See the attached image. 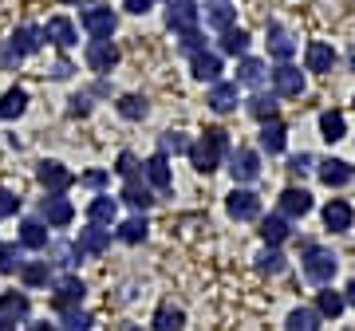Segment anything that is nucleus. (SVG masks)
<instances>
[{"mask_svg": "<svg viewBox=\"0 0 355 331\" xmlns=\"http://www.w3.org/2000/svg\"><path fill=\"white\" fill-rule=\"evenodd\" d=\"M190 162L198 174H214L217 166H221V158L229 154V138H225V130L221 127H209L198 142H190Z\"/></svg>", "mask_w": 355, "mask_h": 331, "instance_id": "1", "label": "nucleus"}, {"mask_svg": "<svg viewBox=\"0 0 355 331\" xmlns=\"http://www.w3.org/2000/svg\"><path fill=\"white\" fill-rule=\"evenodd\" d=\"M336 268H340V256L328 253V249H320V244H308L304 249V276L320 288H328L331 276H336Z\"/></svg>", "mask_w": 355, "mask_h": 331, "instance_id": "2", "label": "nucleus"}, {"mask_svg": "<svg viewBox=\"0 0 355 331\" xmlns=\"http://www.w3.org/2000/svg\"><path fill=\"white\" fill-rule=\"evenodd\" d=\"M83 28H87L91 39H111L114 28H119V16L111 8H103V4H87L83 8Z\"/></svg>", "mask_w": 355, "mask_h": 331, "instance_id": "3", "label": "nucleus"}, {"mask_svg": "<svg viewBox=\"0 0 355 331\" xmlns=\"http://www.w3.org/2000/svg\"><path fill=\"white\" fill-rule=\"evenodd\" d=\"M272 95H284V99L304 95V71H300V67H292V64L272 67Z\"/></svg>", "mask_w": 355, "mask_h": 331, "instance_id": "4", "label": "nucleus"}, {"mask_svg": "<svg viewBox=\"0 0 355 331\" xmlns=\"http://www.w3.org/2000/svg\"><path fill=\"white\" fill-rule=\"evenodd\" d=\"M198 20H202V12H198V0H170L166 24L174 28L178 36H182V32H193V28H198Z\"/></svg>", "mask_w": 355, "mask_h": 331, "instance_id": "5", "label": "nucleus"}, {"mask_svg": "<svg viewBox=\"0 0 355 331\" xmlns=\"http://www.w3.org/2000/svg\"><path fill=\"white\" fill-rule=\"evenodd\" d=\"M87 67L99 71V75L114 71V67H119V48H114L111 39H91L87 44Z\"/></svg>", "mask_w": 355, "mask_h": 331, "instance_id": "6", "label": "nucleus"}, {"mask_svg": "<svg viewBox=\"0 0 355 331\" xmlns=\"http://www.w3.org/2000/svg\"><path fill=\"white\" fill-rule=\"evenodd\" d=\"M225 209H229L233 221H257V217H261V197H257L253 190H233Z\"/></svg>", "mask_w": 355, "mask_h": 331, "instance_id": "7", "label": "nucleus"}, {"mask_svg": "<svg viewBox=\"0 0 355 331\" xmlns=\"http://www.w3.org/2000/svg\"><path fill=\"white\" fill-rule=\"evenodd\" d=\"M229 174H233V181H253L257 174H261V158H257V150H245V146L229 150Z\"/></svg>", "mask_w": 355, "mask_h": 331, "instance_id": "8", "label": "nucleus"}, {"mask_svg": "<svg viewBox=\"0 0 355 331\" xmlns=\"http://www.w3.org/2000/svg\"><path fill=\"white\" fill-rule=\"evenodd\" d=\"M83 280H76V276H64V280L55 284V292H51V304H55V312H71V307L83 304Z\"/></svg>", "mask_w": 355, "mask_h": 331, "instance_id": "9", "label": "nucleus"}, {"mask_svg": "<svg viewBox=\"0 0 355 331\" xmlns=\"http://www.w3.org/2000/svg\"><path fill=\"white\" fill-rule=\"evenodd\" d=\"M40 213H44V221H48V225L64 229V225H71V217H76V205L67 202V197H60V193H51V197H44Z\"/></svg>", "mask_w": 355, "mask_h": 331, "instance_id": "10", "label": "nucleus"}, {"mask_svg": "<svg viewBox=\"0 0 355 331\" xmlns=\"http://www.w3.org/2000/svg\"><path fill=\"white\" fill-rule=\"evenodd\" d=\"M71 181H76V174H71L64 162H40V186H44V190L64 193Z\"/></svg>", "mask_w": 355, "mask_h": 331, "instance_id": "11", "label": "nucleus"}, {"mask_svg": "<svg viewBox=\"0 0 355 331\" xmlns=\"http://www.w3.org/2000/svg\"><path fill=\"white\" fill-rule=\"evenodd\" d=\"M205 102H209V111H217V115H229L241 102V87L237 83H214L209 95H205Z\"/></svg>", "mask_w": 355, "mask_h": 331, "instance_id": "12", "label": "nucleus"}, {"mask_svg": "<svg viewBox=\"0 0 355 331\" xmlns=\"http://www.w3.org/2000/svg\"><path fill=\"white\" fill-rule=\"evenodd\" d=\"M312 213V193L308 190H284L280 193V217L284 221H296V217Z\"/></svg>", "mask_w": 355, "mask_h": 331, "instance_id": "13", "label": "nucleus"}, {"mask_svg": "<svg viewBox=\"0 0 355 331\" xmlns=\"http://www.w3.org/2000/svg\"><path fill=\"white\" fill-rule=\"evenodd\" d=\"M352 221H355V209L343 202V197H331V202L324 205V225H328L331 233H347Z\"/></svg>", "mask_w": 355, "mask_h": 331, "instance_id": "14", "label": "nucleus"}, {"mask_svg": "<svg viewBox=\"0 0 355 331\" xmlns=\"http://www.w3.org/2000/svg\"><path fill=\"white\" fill-rule=\"evenodd\" d=\"M304 64H308V71H331L336 67V48H331L328 39H312L308 44V51H304Z\"/></svg>", "mask_w": 355, "mask_h": 331, "instance_id": "15", "label": "nucleus"}, {"mask_svg": "<svg viewBox=\"0 0 355 331\" xmlns=\"http://www.w3.org/2000/svg\"><path fill=\"white\" fill-rule=\"evenodd\" d=\"M79 253H87V256H99L111 249V233L103 229V225H87V229H79V241H76Z\"/></svg>", "mask_w": 355, "mask_h": 331, "instance_id": "16", "label": "nucleus"}, {"mask_svg": "<svg viewBox=\"0 0 355 331\" xmlns=\"http://www.w3.org/2000/svg\"><path fill=\"white\" fill-rule=\"evenodd\" d=\"M40 32H44V39L55 44V48H71V44H76V24H71L67 16H51Z\"/></svg>", "mask_w": 355, "mask_h": 331, "instance_id": "17", "label": "nucleus"}, {"mask_svg": "<svg viewBox=\"0 0 355 331\" xmlns=\"http://www.w3.org/2000/svg\"><path fill=\"white\" fill-rule=\"evenodd\" d=\"M87 217H91V225H114L119 221V202L114 197H107V193H99V197H91V205H87Z\"/></svg>", "mask_w": 355, "mask_h": 331, "instance_id": "18", "label": "nucleus"}, {"mask_svg": "<svg viewBox=\"0 0 355 331\" xmlns=\"http://www.w3.org/2000/svg\"><path fill=\"white\" fill-rule=\"evenodd\" d=\"M142 174H146V181H150L154 190H170V158L166 154H154V158H146L142 162Z\"/></svg>", "mask_w": 355, "mask_h": 331, "instance_id": "19", "label": "nucleus"}, {"mask_svg": "<svg viewBox=\"0 0 355 331\" xmlns=\"http://www.w3.org/2000/svg\"><path fill=\"white\" fill-rule=\"evenodd\" d=\"M284 142H288V130H284V123H280V118L261 123V150L280 154V150H284Z\"/></svg>", "mask_w": 355, "mask_h": 331, "instance_id": "20", "label": "nucleus"}, {"mask_svg": "<svg viewBox=\"0 0 355 331\" xmlns=\"http://www.w3.org/2000/svg\"><path fill=\"white\" fill-rule=\"evenodd\" d=\"M217 75H221V55H217V51H198V55H193V79L217 83Z\"/></svg>", "mask_w": 355, "mask_h": 331, "instance_id": "21", "label": "nucleus"}, {"mask_svg": "<svg viewBox=\"0 0 355 331\" xmlns=\"http://www.w3.org/2000/svg\"><path fill=\"white\" fill-rule=\"evenodd\" d=\"M40 44H44V32L32 24H20L12 32V51L16 55H32V51H40Z\"/></svg>", "mask_w": 355, "mask_h": 331, "instance_id": "22", "label": "nucleus"}, {"mask_svg": "<svg viewBox=\"0 0 355 331\" xmlns=\"http://www.w3.org/2000/svg\"><path fill=\"white\" fill-rule=\"evenodd\" d=\"M320 181L324 186H347L352 181V166L343 158H328V162H320Z\"/></svg>", "mask_w": 355, "mask_h": 331, "instance_id": "23", "label": "nucleus"}, {"mask_svg": "<svg viewBox=\"0 0 355 331\" xmlns=\"http://www.w3.org/2000/svg\"><path fill=\"white\" fill-rule=\"evenodd\" d=\"M28 312H32V304H28V296L24 292H4L0 296V316L4 319H28Z\"/></svg>", "mask_w": 355, "mask_h": 331, "instance_id": "24", "label": "nucleus"}, {"mask_svg": "<svg viewBox=\"0 0 355 331\" xmlns=\"http://www.w3.org/2000/svg\"><path fill=\"white\" fill-rule=\"evenodd\" d=\"M292 51H296V39H292L284 28H268V55H277L280 64H288Z\"/></svg>", "mask_w": 355, "mask_h": 331, "instance_id": "25", "label": "nucleus"}, {"mask_svg": "<svg viewBox=\"0 0 355 331\" xmlns=\"http://www.w3.org/2000/svg\"><path fill=\"white\" fill-rule=\"evenodd\" d=\"M123 202L135 205V209H150L154 193H150V186H146L142 178H127V186H123Z\"/></svg>", "mask_w": 355, "mask_h": 331, "instance_id": "26", "label": "nucleus"}, {"mask_svg": "<svg viewBox=\"0 0 355 331\" xmlns=\"http://www.w3.org/2000/svg\"><path fill=\"white\" fill-rule=\"evenodd\" d=\"M146 229H150V225H146V217L139 213V217H127V221L114 229V237L123 244H139V241H146Z\"/></svg>", "mask_w": 355, "mask_h": 331, "instance_id": "27", "label": "nucleus"}, {"mask_svg": "<svg viewBox=\"0 0 355 331\" xmlns=\"http://www.w3.org/2000/svg\"><path fill=\"white\" fill-rule=\"evenodd\" d=\"M237 83H245V87H261V83H265V64L253 60V55H245L241 64H237Z\"/></svg>", "mask_w": 355, "mask_h": 331, "instance_id": "28", "label": "nucleus"}, {"mask_svg": "<svg viewBox=\"0 0 355 331\" xmlns=\"http://www.w3.org/2000/svg\"><path fill=\"white\" fill-rule=\"evenodd\" d=\"M277 107H280V102H277L272 91H268V95H265V91H257L253 99H249V115L261 118V123H268V118H277Z\"/></svg>", "mask_w": 355, "mask_h": 331, "instance_id": "29", "label": "nucleus"}, {"mask_svg": "<svg viewBox=\"0 0 355 331\" xmlns=\"http://www.w3.org/2000/svg\"><path fill=\"white\" fill-rule=\"evenodd\" d=\"M28 111V95L20 87L4 91V99H0V118H20Z\"/></svg>", "mask_w": 355, "mask_h": 331, "instance_id": "30", "label": "nucleus"}, {"mask_svg": "<svg viewBox=\"0 0 355 331\" xmlns=\"http://www.w3.org/2000/svg\"><path fill=\"white\" fill-rule=\"evenodd\" d=\"M284 331H320V312H312V307H296V312H288Z\"/></svg>", "mask_w": 355, "mask_h": 331, "instance_id": "31", "label": "nucleus"}, {"mask_svg": "<svg viewBox=\"0 0 355 331\" xmlns=\"http://www.w3.org/2000/svg\"><path fill=\"white\" fill-rule=\"evenodd\" d=\"M288 221H284V217H265V221H261V237H265V244H280V241H288Z\"/></svg>", "mask_w": 355, "mask_h": 331, "instance_id": "32", "label": "nucleus"}, {"mask_svg": "<svg viewBox=\"0 0 355 331\" xmlns=\"http://www.w3.org/2000/svg\"><path fill=\"white\" fill-rule=\"evenodd\" d=\"M343 292H331V288H324V292L316 296V312L324 319H340V312H343Z\"/></svg>", "mask_w": 355, "mask_h": 331, "instance_id": "33", "label": "nucleus"}, {"mask_svg": "<svg viewBox=\"0 0 355 331\" xmlns=\"http://www.w3.org/2000/svg\"><path fill=\"white\" fill-rule=\"evenodd\" d=\"M320 134L328 142H340L343 134H347V123H343L340 111H324V115H320Z\"/></svg>", "mask_w": 355, "mask_h": 331, "instance_id": "34", "label": "nucleus"}, {"mask_svg": "<svg viewBox=\"0 0 355 331\" xmlns=\"http://www.w3.org/2000/svg\"><path fill=\"white\" fill-rule=\"evenodd\" d=\"M48 260H28V265H20V280L28 284V288H44L48 284Z\"/></svg>", "mask_w": 355, "mask_h": 331, "instance_id": "35", "label": "nucleus"}, {"mask_svg": "<svg viewBox=\"0 0 355 331\" xmlns=\"http://www.w3.org/2000/svg\"><path fill=\"white\" fill-rule=\"evenodd\" d=\"M257 272H265V276H280L284 272V253H280L277 244H268L265 253L257 256Z\"/></svg>", "mask_w": 355, "mask_h": 331, "instance_id": "36", "label": "nucleus"}, {"mask_svg": "<svg viewBox=\"0 0 355 331\" xmlns=\"http://www.w3.org/2000/svg\"><path fill=\"white\" fill-rule=\"evenodd\" d=\"M20 244L24 249H48V229L40 221H24L20 225Z\"/></svg>", "mask_w": 355, "mask_h": 331, "instance_id": "37", "label": "nucleus"}, {"mask_svg": "<svg viewBox=\"0 0 355 331\" xmlns=\"http://www.w3.org/2000/svg\"><path fill=\"white\" fill-rule=\"evenodd\" d=\"M114 107H119V115H123V118H130V123H139V118H146V111H150L142 95H123V99L114 102Z\"/></svg>", "mask_w": 355, "mask_h": 331, "instance_id": "38", "label": "nucleus"}, {"mask_svg": "<svg viewBox=\"0 0 355 331\" xmlns=\"http://www.w3.org/2000/svg\"><path fill=\"white\" fill-rule=\"evenodd\" d=\"M221 51L225 55H245L249 51V36H245L241 28H225L221 32Z\"/></svg>", "mask_w": 355, "mask_h": 331, "instance_id": "39", "label": "nucleus"}, {"mask_svg": "<svg viewBox=\"0 0 355 331\" xmlns=\"http://www.w3.org/2000/svg\"><path fill=\"white\" fill-rule=\"evenodd\" d=\"M233 16H237V12L229 8L225 0H217V4H209V12H205V24L217 28V32H225V28L233 24Z\"/></svg>", "mask_w": 355, "mask_h": 331, "instance_id": "40", "label": "nucleus"}, {"mask_svg": "<svg viewBox=\"0 0 355 331\" xmlns=\"http://www.w3.org/2000/svg\"><path fill=\"white\" fill-rule=\"evenodd\" d=\"M20 265H24V260H20V249L8 244V241H0V272H4V276H8V272H20Z\"/></svg>", "mask_w": 355, "mask_h": 331, "instance_id": "41", "label": "nucleus"}, {"mask_svg": "<svg viewBox=\"0 0 355 331\" xmlns=\"http://www.w3.org/2000/svg\"><path fill=\"white\" fill-rule=\"evenodd\" d=\"M182 312H178V307H162V312H158V316H154V328L158 331H182Z\"/></svg>", "mask_w": 355, "mask_h": 331, "instance_id": "42", "label": "nucleus"}, {"mask_svg": "<svg viewBox=\"0 0 355 331\" xmlns=\"http://www.w3.org/2000/svg\"><path fill=\"white\" fill-rule=\"evenodd\" d=\"M190 150V138L182 130H166L162 134V154H186Z\"/></svg>", "mask_w": 355, "mask_h": 331, "instance_id": "43", "label": "nucleus"}, {"mask_svg": "<svg viewBox=\"0 0 355 331\" xmlns=\"http://www.w3.org/2000/svg\"><path fill=\"white\" fill-rule=\"evenodd\" d=\"M87 328H91V316H87V312H79V307L64 312V331H87Z\"/></svg>", "mask_w": 355, "mask_h": 331, "instance_id": "44", "label": "nucleus"}, {"mask_svg": "<svg viewBox=\"0 0 355 331\" xmlns=\"http://www.w3.org/2000/svg\"><path fill=\"white\" fill-rule=\"evenodd\" d=\"M114 170H119L123 178H139V158H135V154H119Z\"/></svg>", "mask_w": 355, "mask_h": 331, "instance_id": "45", "label": "nucleus"}, {"mask_svg": "<svg viewBox=\"0 0 355 331\" xmlns=\"http://www.w3.org/2000/svg\"><path fill=\"white\" fill-rule=\"evenodd\" d=\"M20 213V197L8 190H0V217H16Z\"/></svg>", "mask_w": 355, "mask_h": 331, "instance_id": "46", "label": "nucleus"}, {"mask_svg": "<svg viewBox=\"0 0 355 331\" xmlns=\"http://www.w3.org/2000/svg\"><path fill=\"white\" fill-rule=\"evenodd\" d=\"M312 166H316V158H312V154H292V162H288V170L292 174H308V170H312Z\"/></svg>", "mask_w": 355, "mask_h": 331, "instance_id": "47", "label": "nucleus"}, {"mask_svg": "<svg viewBox=\"0 0 355 331\" xmlns=\"http://www.w3.org/2000/svg\"><path fill=\"white\" fill-rule=\"evenodd\" d=\"M202 32H198V28H193V32H182V51H190V55H198V51H202Z\"/></svg>", "mask_w": 355, "mask_h": 331, "instance_id": "48", "label": "nucleus"}, {"mask_svg": "<svg viewBox=\"0 0 355 331\" xmlns=\"http://www.w3.org/2000/svg\"><path fill=\"white\" fill-rule=\"evenodd\" d=\"M76 256H83V253H79V249H76V244H64V249H55V260H51V265H76Z\"/></svg>", "mask_w": 355, "mask_h": 331, "instance_id": "49", "label": "nucleus"}, {"mask_svg": "<svg viewBox=\"0 0 355 331\" xmlns=\"http://www.w3.org/2000/svg\"><path fill=\"white\" fill-rule=\"evenodd\" d=\"M79 181H83V186H91V190H103V186H107V170H87Z\"/></svg>", "mask_w": 355, "mask_h": 331, "instance_id": "50", "label": "nucleus"}, {"mask_svg": "<svg viewBox=\"0 0 355 331\" xmlns=\"http://www.w3.org/2000/svg\"><path fill=\"white\" fill-rule=\"evenodd\" d=\"M123 8H127V12H135V16H146L154 8V0H123Z\"/></svg>", "mask_w": 355, "mask_h": 331, "instance_id": "51", "label": "nucleus"}, {"mask_svg": "<svg viewBox=\"0 0 355 331\" xmlns=\"http://www.w3.org/2000/svg\"><path fill=\"white\" fill-rule=\"evenodd\" d=\"M91 111V102L83 99V95H79V99H71V115H87Z\"/></svg>", "mask_w": 355, "mask_h": 331, "instance_id": "52", "label": "nucleus"}, {"mask_svg": "<svg viewBox=\"0 0 355 331\" xmlns=\"http://www.w3.org/2000/svg\"><path fill=\"white\" fill-rule=\"evenodd\" d=\"M51 75H55V79H67V75H71V64H67V60H60V64L51 67Z\"/></svg>", "mask_w": 355, "mask_h": 331, "instance_id": "53", "label": "nucleus"}, {"mask_svg": "<svg viewBox=\"0 0 355 331\" xmlns=\"http://www.w3.org/2000/svg\"><path fill=\"white\" fill-rule=\"evenodd\" d=\"M28 331H55V323H48V319L44 323H28Z\"/></svg>", "mask_w": 355, "mask_h": 331, "instance_id": "54", "label": "nucleus"}, {"mask_svg": "<svg viewBox=\"0 0 355 331\" xmlns=\"http://www.w3.org/2000/svg\"><path fill=\"white\" fill-rule=\"evenodd\" d=\"M343 304H352V307H355V280L347 284V292H343Z\"/></svg>", "mask_w": 355, "mask_h": 331, "instance_id": "55", "label": "nucleus"}, {"mask_svg": "<svg viewBox=\"0 0 355 331\" xmlns=\"http://www.w3.org/2000/svg\"><path fill=\"white\" fill-rule=\"evenodd\" d=\"M0 331H16V323H12V319H4V316H0Z\"/></svg>", "mask_w": 355, "mask_h": 331, "instance_id": "56", "label": "nucleus"}, {"mask_svg": "<svg viewBox=\"0 0 355 331\" xmlns=\"http://www.w3.org/2000/svg\"><path fill=\"white\" fill-rule=\"evenodd\" d=\"M347 64H352V71H355V48H352V51H347Z\"/></svg>", "mask_w": 355, "mask_h": 331, "instance_id": "57", "label": "nucleus"}, {"mask_svg": "<svg viewBox=\"0 0 355 331\" xmlns=\"http://www.w3.org/2000/svg\"><path fill=\"white\" fill-rule=\"evenodd\" d=\"M64 4H91V0H64Z\"/></svg>", "mask_w": 355, "mask_h": 331, "instance_id": "58", "label": "nucleus"}, {"mask_svg": "<svg viewBox=\"0 0 355 331\" xmlns=\"http://www.w3.org/2000/svg\"><path fill=\"white\" fill-rule=\"evenodd\" d=\"M166 4H170V0H166Z\"/></svg>", "mask_w": 355, "mask_h": 331, "instance_id": "59", "label": "nucleus"}]
</instances>
